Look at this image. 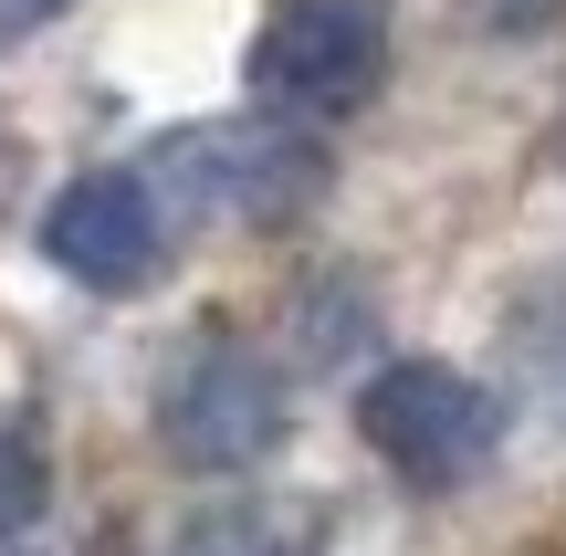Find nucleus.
Returning <instances> with one entry per match:
<instances>
[{
	"label": "nucleus",
	"mask_w": 566,
	"mask_h": 556,
	"mask_svg": "<svg viewBox=\"0 0 566 556\" xmlns=\"http://www.w3.org/2000/svg\"><path fill=\"white\" fill-rule=\"evenodd\" d=\"M158 189L168 221H304L325 200V137H304L294 116H210V126H168L137 168Z\"/></svg>",
	"instance_id": "nucleus-1"
},
{
	"label": "nucleus",
	"mask_w": 566,
	"mask_h": 556,
	"mask_svg": "<svg viewBox=\"0 0 566 556\" xmlns=\"http://www.w3.org/2000/svg\"><path fill=\"white\" fill-rule=\"evenodd\" d=\"M283 431H294V399H283V368L252 336H200V347L168 357L158 452L179 473H252V462L283 452Z\"/></svg>",
	"instance_id": "nucleus-2"
},
{
	"label": "nucleus",
	"mask_w": 566,
	"mask_h": 556,
	"mask_svg": "<svg viewBox=\"0 0 566 556\" xmlns=\"http://www.w3.org/2000/svg\"><path fill=\"white\" fill-rule=\"evenodd\" d=\"M357 441L409 483H472L504 452V389L441 368V357H388L357 389Z\"/></svg>",
	"instance_id": "nucleus-3"
},
{
	"label": "nucleus",
	"mask_w": 566,
	"mask_h": 556,
	"mask_svg": "<svg viewBox=\"0 0 566 556\" xmlns=\"http://www.w3.org/2000/svg\"><path fill=\"white\" fill-rule=\"evenodd\" d=\"M388 84V21L378 0H273L252 32V95L273 116L315 126V116H357Z\"/></svg>",
	"instance_id": "nucleus-4"
},
{
	"label": "nucleus",
	"mask_w": 566,
	"mask_h": 556,
	"mask_svg": "<svg viewBox=\"0 0 566 556\" xmlns=\"http://www.w3.org/2000/svg\"><path fill=\"white\" fill-rule=\"evenodd\" d=\"M42 252L95 294H147L168 273V210L137 168H84L42 210Z\"/></svg>",
	"instance_id": "nucleus-5"
},
{
	"label": "nucleus",
	"mask_w": 566,
	"mask_h": 556,
	"mask_svg": "<svg viewBox=\"0 0 566 556\" xmlns=\"http://www.w3.org/2000/svg\"><path fill=\"white\" fill-rule=\"evenodd\" d=\"M168 556H325V504L315 494H252V504H210Z\"/></svg>",
	"instance_id": "nucleus-6"
},
{
	"label": "nucleus",
	"mask_w": 566,
	"mask_h": 556,
	"mask_svg": "<svg viewBox=\"0 0 566 556\" xmlns=\"http://www.w3.org/2000/svg\"><path fill=\"white\" fill-rule=\"evenodd\" d=\"M42 494H53V473H42V441H32V431H0V546L32 536Z\"/></svg>",
	"instance_id": "nucleus-7"
},
{
	"label": "nucleus",
	"mask_w": 566,
	"mask_h": 556,
	"mask_svg": "<svg viewBox=\"0 0 566 556\" xmlns=\"http://www.w3.org/2000/svg\"><path fill=\"white\" fill-rule=\"evenodd\" d=\"M514 347H525L535 368H546L556 389H566V273H556L546 294H525V315H514Z\"/></svg>",
	"instance_id": "nucleus-8"
},
{
	"label": "nucleus",
	"mask_w": 566,
	"mask_h": 556,
	"mask_svg": "<svg viewBox=\"0 0 566 556\" xmlns=\"http://www.w3.org/2000/svg\"><path fill=\"white\" fill-rule=\"evenodd\" d=\"M0 11H21V21H53V11H63V0H0Z\"/></svg>",
	"instance_id": "nucleus-9"
}]
</instances>
